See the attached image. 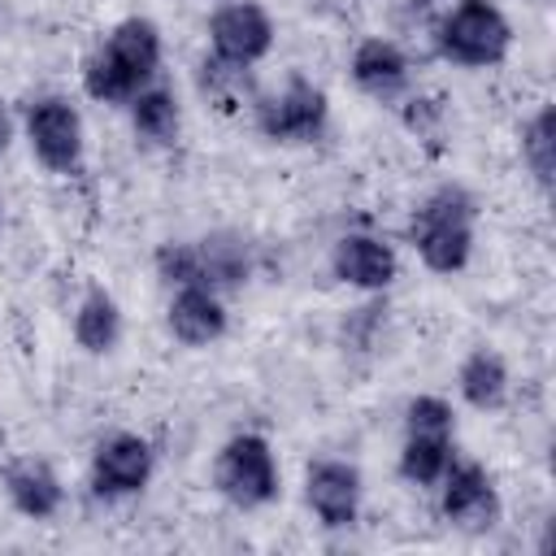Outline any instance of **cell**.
<instances>
[{"instance_id":"1","label":"cell","mask_w":556,"mask_h":556,"mask_svg":"<svg viewBox=\"0 0 556 556\" xmlns=\"http://www.w3.org/2000/svg\"><path fill=\"white\" fill-rule=\"evenodd\" d=\"M165 56L161 26L148 17H122L83 65V91L100 104H130L156 83Z\"/></svg>"},{"instance_id":"2","label":"cell","mask_w":556,"mask_h":556,"mask_svg":"<svg viewBox=\"0 0 556 556\" xmlns=\"http://www.w3.org/2000/svg\"><path fill=\"white\" fill-rule=\"evenodd\" d=\"M478 200L460 182L434 187L408 217V243L430 274H460L473 256Z\"/></svg>"},{"instance_id":"3","label":"cell","mask_w":556,"mask_h":556,"mask_svg":"<svg viewBox=\"0 0 556 556\" xmlns=\"http://www.w3.org/2000/svg\"><path fill=\"white\" fill-rule=\"evenodd\" d=\"M513 48V22L495 0H456L434 22V52L460 70L500 65Z\"/></svg>"},{"instance_id":"4","label":"cell","mask_w":556,"mask_h":556,"mask_svg":"<svg viewBox=\"0 0 556 556\" xmlns=\"http://www.w3.org/2000/svg\"><path fill=\"white\" fill-rule=\"evenodd\" d=\"M213 486L226 504H235L243 513L274 504L282 491V473H278V456H274L269 439L256 430L230 434L213 456Z\"/></svg>"},{"instance_id":"5","label":"cell","mask_w":556,"mask_h":556,"mask_svg":"<svg viewBox=\"0 0 556 556\" xmlns=\"http://www.w3.org/2000/svg\"><path fill=\"white\" fill-rule=\"evenodd\" d=\"M22 135L48 174L70 178L83 169L87 135H83V113L70 96H35L22 113Z\"/></svg>"},{"instance_id":"6","label":"cell","mask_w":556,"mask_h":556,"mask_svg":"<svg viewBox=\"0 0 556 556\" xmlns=\"http://www.w3.org/2000/svg\"><path fill=\"white\" fill-rule=\"evenodd\" d=\"M330 122V100L304 74H291L278 91L256 100V130L274 143H317Z\"/></svg>"},{"instance_id":"7","label":"cell","mask_w":556,"mask_h":556,"mask_svg":"<svg viewBox=\"0 0 556 556\" xmlns=\"http://www.w3.org/2000/svg\"><path fill=\"white\" fill-rule=\"evenodd\" d=\"M274 17L256 0H226L208 13V48L217 65L252 70L274 48Z\"/></svg>"},{"instance_id":"8","label":"cell","mask_w":556,"mask_h":556,"mask_svg":"<svg viewBox=\"0 0 556 556\" xmlns=\"http://www.w3.org/2000/svg\"><path fill=\"white\" fill-rule=\"evenodd\" d=\"M152 473H156V447L135 430L104 434L87 465L91 495L100 500H130L152 482Z\"/></svg>"},{"instance_id":"9","label":"cell","mask_w":556,"mask_h":556,"mask_svg":"<svg viewBox=\"0 0 556 556\" xmlns=\"http://www.w3.org/2000/svg\"><path fill=\"white\" fill-rule=\"evenodd\" d=\"M434 486H439V513H443L447 526L482 534V530H491L500 521L495 482L478 460H456L452 456V465L443 469V478Z\"/></svg>"},{"instance_id":"10","label":"cell","mask_w":556,"mask_h":556,"mask_svg":"<svg viewBox=\"0 0 556 556\" xmlns=\"http://www.w3.org/2000/svg\"><path fill=\"white\" fill-rule=\"evenodd\" d=\"M304 504L326 530H348L361 517V469L321 456L304 469Z\"/></svg>"},{"instance_id":"11","label":"cell","mask_w":556,"mask_h":556,"mask_svg":"<svg viewBox=\"0 0 556 556\" xmlns=\"http://www.w3.org/2000/svg\"><path fill=\"white\" fill-rule=\"evenodd\" d=\"M330 274L343 287H352V291L378 295V291H387L400 278V256H395V248L387 239L365 235V230H352V235L334 239V248H330Z\"/></svg>"},{"instance_id":"12","label":"cell","mask_w":556,"mask_h":556,"mask_svg":"<svg viewBox=\"0 0 556 556\" xmlns=\"http://www.w3.org/2000/svg\"><path fill=\"white\" fill-rule=\"evenodd\" d=\"M348 74L356 83L361 96L378 100V104H395L408 87H413V65L404 56V48L387 35H369L352 48V61H348Z\"/></svg>"},{"instance_id":"13","label":"cell","mask_w":556,"mask_h":556,"mask_svg":"<svg viewBox=\"0 0 556 556\" xmlns=\"http://www.w3.org/2000/svg\"><path fill=\"white\" fill-rule=\"evenodd\" d=\"M226 300L208 287H174L165 304V326L182 348H208L226 334Z\"/></svg>"},{"instance_id":"14","label":"cell","mask_w":556,"mask_h":556,"mask_svg":"<svg viewBox=\"0 0 556 556\" xmlns=\"http://www.w3.org/2000/svg\"><path fill=\"white\" fill-rule=\"evenodd\" d=\"M4 495L9 504L30 517V521H48L61 513L65 504V486H61V473L43 460V456H17L9 469H4Z\"/></svg>"},{"instance_id":"15","label":"cell","mask_w":556,"mask_h":556,"mask_svg":"<svg viewBox=\"0 0 556 556\" xmlns=\"http://www.w3.org/2000/svg\"><path fill=\"white\" fill-rule=\"evenodd\" d=\"M195 261H200V287L226 295L239 291L252 278V243L239 230H213L195 239Z\"/></svg>"},{"instance_id":"16","label":"cell","mask_w":556,"mask_h":556,"mask_svg":"<svg viewBox=\"0 0 556 556\" xmlns=\"http://www.w3.org/2000/svg\"><path fill=\"white\" fill-rule=\"evenodd\" d=\"M508 387H513V378H508V365H504V356L495 348H473L456 365V391L478 413L504 408L508 404Z\"/></svg>"},{"instance_id":"17","label":"cell","mask_w":556,"mask_h":556,"mask_svg":"<svg viewBox=\"0 0 556 556\" xmlns=\"http://www.w3.org/2000/svg\"><path fill=\"white\" fill-rule=\"evenodd\" d=\"M126 113H130V130H135V139H143L148 148H169V143L178 139V130H182L178 96H174L169 87H161V83L143 87V91L126 104Z\"/></svg>"},{"instance_id":"18","label":"cell","mask_w":556,"mask_h":556,"mask_svg":"<svg viewBox=\"0 0 556 556\" xmlns=\"http://www.w3.org/2000/svg\"><path fill=\"white\" fill-rule=\"evenodd\" d=\"M74 343L91 356H104L122 343V304L104 287H87L74 308Z\"/></svg>"},{"instance_id":"19","label":"cell","mask_w":556,"mask_h":556,"mask_svg":"<svg viewBox=\"0 0 556 556\" xmlns=\"http://www.w3.org/2000/svg\"><path fill=\"white\" fill-rule=\"evenodd\" d=\"M456 434H426V430H404L400 443V478L413 486H434L443 469L456 456Z\"/></svg>"},{"instance_id":"20","label":"cell","mask_w":556,"mask_h":556,"mask_svg":"<svg viewBox=\"0 0 556 556\" xmlns=\"http://www.w3.org/2000/svg\"><path fill=\"white\" fill-rule=\"evenodd\" d=\"M521 161L530 178L539 182V191H547L552 169H556V109L552 104H539L534 117L521 126Z\"/></svg>"},{"instance_id":"21","label":"cell","mask_w":556,"mask_h":556,"mask_svg":"<svg viewBox=\"0 0 556 556\" xmlns=\"http://www.w3.org/2000/svg\"><path fill=\"white\" fill-rule=\"evenodd\" d=\"M404 430H426V434H456V413L443 395H413L404 404Z\"/></svg>"},{"instance_id":"22","label":"cell","mask_w":556,"mask_h":556,"mask_svg":"<svg viewBox=\"0 0 556 556\" xmlns=\"http://www.w3.org/2000/svg\"><path fill=\"white\" fill-rule=\"evenodd\" d=\"M9 143H13V113H9V104L0 100V156L9 152Z\"/></svg>"},{"instance_id":"23","label":"cell","mask_w":556,"mask_h":556,"mask_svg":"<svg viewBox=\"0 0 556 556\" xmlns=\"http://www.w3.org/2000/svg\"><path fill=\"white\" fill-rule=\"evenodd\" d=\"M0 222H4V217H0Z\"/></svg>"}]
</instances>
